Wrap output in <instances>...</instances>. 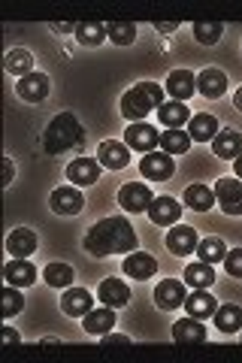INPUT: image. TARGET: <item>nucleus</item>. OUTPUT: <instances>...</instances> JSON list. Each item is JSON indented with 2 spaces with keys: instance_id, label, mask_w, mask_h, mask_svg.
I'll use <instances>...</instances> for the list:
<instances>
[{
  "instance_id": "nucleus-2",
  "label": "nucleus",
  "mask_w": 242,
  "mask_h": 363,
  "mask_svg": "<svg viewBox=\"0 0 242 363\" xmlns=\"http://www.w3.org/2000/svg\"><path fill=\"white\" fill-rule=\"evenodd\" d=\"M82 140H85V130H82V124H79V118L73 112H61V116H55L49 121V128H45L43 149L49 155H64L70 149H79Z\"/></svg>"
},
{
  "instance_id": "nucleus-29",
  "label": "nucleus",
  "mask_w": 242,
  "mask_h": 363,
  "mask_svg": "<svg viewBox=\"0 0 242 363\" xmlns=\"http://www.w3.org/2000/svg\"><path fill=\"white\" fill-rule=\"evenodd\" d=\"M160 149L167 155H185L191 149V133L182 128H167V133H160Z\"/></svg>"
},
{
  "instance_id": "nucleus-37",
  "label": "nucleus",
  "mask_w": 242,
  "mask_h": 363,
  "mask_svg": "<svg viewBox=\"0 0 242 363\" xmlns=\"http://www.w3.org/2000/svg\"><path fill=\"white\" fill-rule=\"evenodd\" d=\"M106 37L115 45H131L136 40V28L131 25V21H109V25H106Z\"/></svg>"
},
{
  "instance_id": "nucleus-24",
  "label": "nucleus",
  "mask_w": 242,
  "mask_h": 363,
  "mask_svg": "<svg viewBox=\"0 0 242 363\" xmlns=\"http://www.w3.org/2000/svg\"><path fill=\"white\" fill-rule=\"evenodd\" d=\"M6 252L13 257H28L37 252V233L28 230V227H18V230H13L6 236Z\"/></svg>"
},
{
  "instance_id": "nucleus-6",
  "label": "nucleus",
  "mask_w": 242,
  "mask_h": 363,
  "mask_svg": "<svg viewBox=\"0 0 242 363\" xmlns=\"http://www.w3.org/2000/svg\"><path fill=\"white\" fill-rule=\"evenodd\" d=\"M49 209L55 215H79L85 209V197H82V191H76L73 185L55 188L49 197Z\"/></svg>"
},
{
  "instance_id": "nucleus-30",
  "label": "nucleus",
  "mask_w": 242,
  "mask_h": 363,
  "mask_svg": "<svg viewBox=\"0 0 242 363\" xmlns=\"http://www.w3.org/2000/svg\"><path fill=\"white\" fill-rule=\"evenodd\" d=\"M158 118L164 128H182V124L191 121V112L185 104H179V100H170V104H164L158 109Z\"/></svg>"
},
{
  "instance_id": "nucleus-22",
  "label": "nucleus",
  "mask_w": 242,
  "mask_h": 363,
  "mask_svg": "<svg viewBox=\"0 0 242 363\" xmlns=\"http://www.w3.org/2000/svg\"><path fill=\"white\" fill-rule=\"evenodd\" d=\"M185 281L194 291H209L218 276H215V267L212 264H203V260H194V264L185 267Z\"/></svg>"
},
{
  "instance_id": "nucleus-1",
  "label": "nucleus",
  "mask_w": 242,
  "mask_h": 363,
  "mask_svg": "<svg viewBox=\"0 0 242 363\" xmlns=\"http://www.w3.org/2000/svg\"><path fill=\"white\" fill-rule=\"evenodd\" d=\"M82 245H85V252L94 255V257L131 255V252H136V233H133L128 218L112 215V218H103L94 227H88Z\"/></svg>"
},
{
  "instance_id": "nucleus-23",
  "label": "nucleus",
  "mask_w": 242,
  "mask_h": 363,
  "mask_svg": "<svg viewBox=\"0 0 242 363\" xmlns=\"http://www.w3.org/2000/svg\"><path fill=\"white\" fill-rule=\"evenodd\" d=\"M197 91L203 97L218 100L227 91V76L221 70H215V67H206V70L197 76Z\"/></svg>"
},
{
  "instance_id": "nucleus-28",
  "label": "nucleus",
  "mask_w": 242,
  "mask_h": 363,
  "mask_svg": "<svg viewBox=\"0 0 242 363\" xmlns=\"http://www.w3.org/2000/svg\"><path fill=\"white\" fill-rule=\"evenodd\" d=\"M188 133L194 143H212L218 136V121L212 116H206V112H200V116H194L188 121Z\"/></svg>"
},
{
  "instance_id": "nucleus-31",
  "label": "nucleus",
  "mask_w": 242,
  "mask_h": 363,
  "mask_svg": "<svg viewBox=\"0 0 242 363\" xmlns=\"http://www.w3.org/2000/svg\"><path fill=\"white\" fill-rule=\"evenodd\" d=\"M73 37L79 45H100L106 40V25H100V21H79Z\"/></svg>"
},
{
  "instance_id": "nucleus-4",
  "label": "nucleus",
  "mask_w": 242,
  "mask_h": 363,
  "mask_svg": "<svg viewBox=\"0 0 242 363\" xmlns=\"http://www.w3.org/2000/svg\"><path fill=\"white\" fill-rule=\"evenodd\" d=\"M215 200L224 215H242V182L239 179H218Z\"/></svg>"
},
{
  "instance_id": "nucleus-43",
  "label": "nucleus",
  "mask_w": 242,
  "mask_h": 363,
  "mask_svg": "<svg viewBox=\"0 0 242 363\" xmlns=\"http://www.w3.org/2000/svg\"><path fill=\"white\" fill-rule=\"evenodd\" d=\"M160 33H172V30H176L179 28V21H158V25H155Z\"/></svg>"
},
{
  "instance_id": "nucleus-16",
  "label": "nucleus",
  "mask_w": 242,
  "mask_h": 363,
  "mask_svg": "<svg viewBox=\"0 0 242 363\" xmlns=\"http://www.w3.org/2000/svg\"><path fill=\"white\" fill-rule=\"evenodd\" d=\"M158 272V260L152 255H145V252H131L128 257H124V276L128 279H152Z\"/></svg>"
},
{
  "instance_id": "nucleus-7",
  "label": "nucleus",
  "mask_w": 242,
  "mask_h": 363,
  "mask_svg": "<svg viewBox=\"0 0 242 363\" xmlns=\"http://www.w3.org/2000/svg\"><path fill=\"white\" fill-rule=\"evenodd\" d=\"M152 191H148L143 182H131V185H124L119 191V203L124 212H148V206H152Z\"/></svg>"
},
{
  "instance_id": "nucleus-46",
  "label": "nucleus",
  "mask_w": 242,
  "mask_h": 363,
  "mask_svg": "<svg viewBox=\"0 0 242 363\" xmlns=\"http://www.w3.org/2000/svg\"><path fill=\"white\" fill-rule=\"evenodd\" d=\"M233 104H236V109H242V88L236 91V97H233Z\"/></svg>"
},
{
  "instance_id": "nucleus-26",
  "label": "nucleus",
  "mask_w": 242,
  "mask_h": 363,
  "mask_svg": "<svg viewBox=\"0 0 242 363\" xmlns=\"http://www.w3.org/2000/svg\"><path fill=\"white\" fill-rule=\"evenodd\" d=\"M185 309H188V315H194V318H212L215 312H218V300L212 297L209 291H194L191 297L185 300Z\"/></svg>"
},
{
  "instance_id": "nucleus-42",
  "label": "nucleus",
  "mask_w": 242,
  "mask_h": 363,
  "mask_svg": "<svg viewBox=\"0 0 242 363\" xmlns=\"http://www.w3.org/2000/svg\"><path fill=\"white\" fill-rule=\"evenodd\" d=\"M13 176H16V169H13V161H4V185H9V182H13Z\"/></svg>"
},
{
  "instance_id": "nucleus-25",
  "label": "nucleus",
  "mask_w": 242,
  "mask_h": 363,
  "mask_svg": "<svg viewBox=\"0 0 242 363\" xmlns=\"http://www.w3.org/2000/svg\"><path fill=\"white\" fill-rule=\"evenodd\" d=\"M212 318H215V327H218L221 333H236V330H242V306H236V303L218 306V312H215Z\"/></svg>"
},
{
  "instance_id": "nucleus-9",
  "label": "nucleus",
  "mask_w": 242,
  "mask_h": 363,
  "mask_svg": "<svg viewBox=\"0 0 242 363\" xmlns=\"http://www.w3.org/2000/svg\"><path fill=\"white\" fill-rule=\"evenodd\" d=\"M97 161H100V167H106V169H124V167L131 164V149H128V143H119V140L100 143Z\"/></svg>"
},
{
  "instance_id": "nucleus-40",
  "label": "nucleus",
  "mask_w": 242,
  "mask_h": 363,
  "mask_svg": "<svg viewBox=\"0 0 242 363\" xmlns=\"http://www.w3.org/2000/svg\"><path fill=\"white\" fill-rule=\"evenodd\" d=\"M103 345H131V339L128 336H119V333H103Z\"/></svg>"
},
{
  "instance_id": "nucleus-36",
  "label": "nucleus",
  "mask_w": 242,
  "mask_h": 363,
  "mask_svg": "<svg viewBox=\"0 0 242 363\" xmlns=\"http://www.w3.org/2000/svg\"><path fill=\"white\" fill-rule=\"evenodd\" d=\"M221 33H224L221 21H194V37H197V43H203V45H215L221 40Z\"/></svg>"
},
{
  "instance_id": "nucleus-33",
  "label": "nucleus",
  "mask_w": 242,
  "mask_h": 363,
  "mask_svg": "<svg viewBox=\"0 0 242 363\" xmlns=\"http://www.w3.org/2000/svg\"><path fill=\"white\" fill-rule=\"evenodd\" d=\"M43 279L49 281V288H70L73 279H76V272H73L70 264H49L43 269Z\"/></svg>"
},
{
  "instance_id": "nucleus-10",
  "label": "nucleus",
  "mask_w": 242,
  "mask_h": 363,
  "mask_svg": "<svg viewBox=\"0 0 242 363\" xmlns=\"http://www.w3.org/2000/svg\"><path fill=\"white\" fill-rule=\"evenodd\" d=\"M4 279H6V285H13V288H28L37 281V267H33L28 257H13L4 267Z\"/></svg>"
},
{
  "instance_id": "nucleus-35",
  "label": "nucleus",
  "mask_w": 242,
  "mask_h": 363,
  "mask_svg": "<svg viewBox=\"0 0 242 363\" xmlns=\"http://www.w3.org/2000/svg\"><path fill=\"white\" fill-rule=\"evenodd\" d=\"M6 73H13V76H18V79H25L28 73H33V58H31V52H25V49L6 52Z\"/></svg>"
},
{
  "instance_id": "nucleus-14",
  "label": "nucleus",
  "mask_w": 242,
  "mask_h": 363,
  "mask_svg": "<svg viewBox=\"0 0 242 363\" xmlns=\"http://www.w3.org/2000/svg\"><path fill=\"white\" fill-rule=\"evenodd\" d=\"M197 230L194 227H188V224H176L172 230L167 233V248L172 255H194V248H197Z\"/></svg>"
},
{
  "instance_id": "nucleus-34",
  "label": "nucleus",
  "mask_w": 242,
  "mask_h": 363,
  "mask_svg": "<svg viewBox=\"0 0 242 363\" xmlns=\"http://www.w3.org/2000/svg\"><path fill=\"white\" fill-rule=\"evenodd\" d=\"M185 206L197 209V212L212 209V206H215V191L206 188V185H191V188L185 191Z\"/></svg>"
},
{
  "instance_id": "nucleus-19",
  "label": "nucleus",
  "mask_w": 242,
  "mask_h": 363,
  "mask_svg": "<svg viewBox=\"0 0 242 363\" xmlns=\"http://www.w3.org/2000/svg\"><path fill=\"white\" fill-rule=\"evenodd\" d=\"M148 218H152L155 224H160V227H170V224H176L182 218V206L172 197H155L152 206H148Z\"/></svg>"
},
{
  "instance_id": "nucleus-8",
  "label": "nucleus",
  "mask_w": 242,
  "mask_h": 363,
  "mask_svg": "<svg viewBox=\"0 0 242 363\" xmlns=\"http://www.w3.org/2000/svg\"><path fill=\"white\" fill-rule=\"evenodd\" d=\"M140 169H143L145 179L167 182L172 176V169H176V164H172V155H167V152H148L140 161Z\"/></svg>"
},
{
  "instance_id": "nucleus-38",
  "label": "nucleus",
  "mask_w": 242,
  "mask_h": 363,
  "mask_svg": "<svg viewBox=\"0 0 242 363\" xmlns=\"http://www.w3.org/2000/svg\"><path fill=\"white\" fill-rule=\"evenodd\" d=\"M0 303H4V318H16L21 309H25V297L18 294V288H13V285H6L4 288V294H0Z\"/></svg>"
},
{
  "instance_id": "nucleus-21",
  "label": "nucleus",
  "mask_w": 242,
  "mask_h": 363,
  "mask_svg": "<svg viewBox=\"0 0 242 363\" xmlns=\"http://www.w3.org/2000/svg\"><path fill=\"white\" fill-rule=\"evenodd\" d=\"M212 152L218 157H224V161H236V157L242 155V133L236 130H218V136L212 140Z\"/></svg>"
},
{
  "instance_id": "nucleus-32",
  "label": "nucleus",
  "mask_w": 242,
  "mask_h": 363,
  "mask_svg": "<svg viewBox=\"0 0 242 363\" xmlns=\"http://www.w3.org/2000/svg\"><path fill=\"white\" fill-rule=\"evenodd\" d=\"M197 260H203V264H218V260H224V255H227V245L218 240V236H209V240H200L197 242Z\"/></svg>"
},
{
  "instance_id": "nucleus-45",
  "label": "nucleus",
  "mask_w": 242,
  "mask_h": 363,
  "mask_svg": "<svg viewBox=\"0 0 242 363\" xmlns=\"http://www.w3.org/2000/svg\"><path fill=\"white\" fill-rule=\"evenodd\" d=\"M55 30H57V33H70V30H76V28H73V25H55Z\"/></svg>"
},
{
  "instance_id": "nucleus-12",
  "label": "nucleus",
  "mask_w": 242,
  "mask_h": 363,
  "mask_svg": "<svg viewBox=\"0 0 242 363\" xmlns=\"http://www.w3.org/2000/svg\"><path fill=\"white\" fill-rule=\"evenodd\" d=\"M49 76L45 73H28L25 79H18V85H16V91H18V97L21 100H28V104H40V100H45L49 97Z\"/></svg>"
},
{
  "instance_id": "nucleus-39",
  "label": "nucleus",
  "mask_w": 242,
  "mask_h": 363,
  "mask_svg": "<svg viewBox=\"0 0 242 363\" xmlns=\"http://www.w3.org/2000/svg\"><path fill=\"white\" fill-rule=\"evenodd\" d=\"M224 269H227V276L242 279V248H233V252L224 255Z\"/></svg>"
},
{
  "instance_id": "nucleus-3",
  "label": "nucleus",
  "mask_w": 242,
  "mask_h": 363,
  "mask_svg": "<svg viewBox=\"0 0 242 363\" xmlns=\"http://www.w3.org/2000/svg\"><path fill=\"white\" fill-rule=\"evenodd\" d=\"M160 106H164V88L155 85V82H140L133 85L128 94L121 97V116L133 121H145L148 112H158Z\"/></svg>"
},
{
  "instance_id": "nucleus-17",
  "label": "nucleus",
  "mask_w": 242,
  "mask_h": 363,
  "mask_svg": "<svg viewBox=\"0 0 242 363\" xmlns=\"http://www.w3.org/2000/svg\"><path fill=\"white\" fill-rule=\"evenodd\" d=\"M167 91H170L172 100L185 104L188 97H194V91H197V79H194L191 70H172L167 76Z\"/></svg>"
},
{
  "instance_id": "nucleus-13",
  "label": "nucleus",
  "mask_w": 242,
  "mask_h": 363,
  "mask_svg": "<svg viewBox=\"0 0 242 363\" xmlns=\"http://www.w3.org/2000/svg\"><path fill=\"white\" fill-rule=\"evenodd\" d=\"M61 309L70 318H85L91 309H94V297L85 288H67L61 297Z\"/></svg>"
},
{
  "instance_id": "nucleus-44",
  "label": "nucleus",
  "mask_w": 242,
  "mask_h": 363,
  "mask_svg": "<svg viewBox=\"0 0 242 363\" xmlns=\"http://www.w3.org/2000/svg\"><path fill=\"white\" fill-rule=\"evenodd\" d=\"M233 173H236V179H242V155L233 161Z\"/></svg>"
},
{
  "instance_id": "nucleus-5",
  "label": "nucleus",
  "mask_w": 242,
  "mask_h": 363,
  "mask_svg": "<svg viewBox=\"0 0 242 363\" xmlns=\"http://www.w3.org/2000/svg\"><path fill=\"white\" fill-rule=\"evenodd\" d=\"M124 143H128V149H136V152H155L160 145V133L152 128V124L145 121H133L128 130H124Z\"/></svg>"
},
{
  "instance_id": "nucleus-15",
  "label": "nucleus",
  "mask_w": 242,
  "mask_h": 363,
  "mask_svg": "<svg viewBox=\"0 0 242 363\" xmlns=\"http://www.w3.org/2000/svg\"><path fill=\"white\" fill-rule=\"evenodd\" d=\"M97 297H100V303H106L109 309H124L131 300V288L124 285L121 279H103L97 288Z\"/></svg>"
},
{
  "instance_id": "nucleus-20",
  "label": "nucleus",
  "mask_w": 242,
  "mask_h": 363,
  "mask_svg": "<svg viewBox=\"0 0 242 363\" xmlns=\"http://www.w3.org/2000/svg\"><path fill=\"white\" fill-rule=\"evenodd\" d=\"M172 339L182 345H191V342H206V327L200 324V318H182V321L172 324Z\"/></svg>"
},
{
  "instance_id": "nucleus-41",
  "label": "nucleus",
  "mask_w": 242,
  "mask_h": 363,
  "mask_svg": "<svg viewBox=\"0 0 242 363\" xmlns=\"http://www.w3.org/2000/svg\"><path fill=\"white\" fill-rule=\"evenodd\" d=\"M4 342H6V345H18V342H21V336L13 330V327H4Z\"/></svg>"
},
{
  "instance_id": "nucleus-27",
  "label": "nucleus",
  "mask_w": 242,
  "mask_h": 363,
  "mask_svg": "<svg viewBox=\"0 0 242 363\" xmlns=\"http://www.w3.org/2000/svg\"><path fill=\"white\" fill-rule=\"evenodd\" d=\"M85 333H91V336H103V333H109L112 327H115V309H91L88 315H85Z\"/></svg>"
},
{
  "instance_id": "nucleus-18",
  "label": "nucleus",
  "mask_w": 242,
  "mask_h": 363,
  "mask_svg": "<svg viewBox=\"0 0 242 363\" xmlns=\"http://www.w3.org/2000/svg\"><path fill=\"white\" fill-rule=\"evenodd\" d=\"M67 179H70L73 185H94L100 179V161H94V157H76V161L67 167Z\"/></svg>"
},
{
  "instance_id": "nucleus-11",
  "label": "nucleus",
  "mask_w": 242,
  "mask_h": 363,
  "mask_svg": "<svg viewBox=\"0 0 242 363\" xmlns=\"http://www.w3.org/2000/svg\"><path fill=\"white\" fill-rule=\"evenodd\" d=\"M188 300V294H185V285H182L179 279H167V281H160V285L155 288V303L160 306V309H179V306H185Z\"/></svg>"
}]
</instances>
